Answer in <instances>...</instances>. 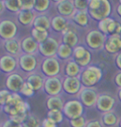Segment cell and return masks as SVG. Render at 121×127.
I'll return each mask as SVG.
<instances>
[{"mask_svg": "<svg viewBox=\"0 0 121 127\" xmlns=\"http://www.w3.org/2000/svg\"><path fill=\"white\" fill-rule=\"evenodd\" d=\"M2 44L6 54L12 55V56L17 58H18L19 55L22 54L20 40H17V38L7 40H2Z\"/></svg>", "mask_w": 121, "mask_h": 127, "instance_id": "19", "label": "cell"}, {"mask_svg": "<svg viewBox=\"0 0 121 127\" xmlns=\"http://www.w3.org/2000/svg\"><path fill=\"white\" fill-rule=\"evenodd\" d=\"M35 0H29V1H23L18 0V6L20 11H32L34 9Z\"/></svg>", "mask_w": 121, "mask_h": 127, "instance_id": "39", "label": "cell"}, {"mask_svg": "<svg viewBox=\"0 0 121 127\" xmlns=\"http://www.w3.org/2000/svg\"><path fill=\"white\" fill-rule=\"evenodd\" d=\"M32 27L44 29L49 32V30L51 29V18H49V17L45 13L37 14L34 20Z\"/></svg>", "mask_w": 121, "mask_h": 127, "instance_id": "25", "label": "cell"}, {"mask_svg": "<svg viewBox=\"0 0 121 127\" xmlns=\"http://www.w3.org/2000/svg\"><path fill=\"white\" fill-rule=\"evenodd\" d=\"M85 127H102V123L100 121L93 120V121H87Z\"/></svg>", "mask_w": 121, "mask_h": 127, "instance_id": "46", "label": "cell"}, {"mask_svg": "<svg viewBox=\"0 0 121 127\" xmlns=\"http://www.w3.org/2000/svg\"><path fill=\"white\" fill-rule=\"evenodd\" d=\"M82 88L79 77H64L63 78V91L69 95L78 94Z\"/></svg>", "mask_w": 121, "mask_h": 127, "instance_id": "14", "label": "cell"}, {"mask_svg": "<svg viewBox=\"0 0 121 127\" xmlns=\"http://www.w3.org/2000/svg\"><path fill=\"white\" fill-rule=\"evenodd\" d=\"M25 82V78L21 73L14 72L7 76L5 79V87L6 89L12 93H19Z\"/></svg>", "mask_w": 121, "mask_h": 127, "instance_id": "11", "label": "cell"}, {"mask_svg": "<svg viewBox=\"0 0 121 127\" xmlns=\"http://www.w3.org/2000/svg\"><path fill=\"white\" fill-rule=\"evenodd\" d=\"M22 53L29 55H36L39 53V44L31 35H27L20 40Z\"/></svg>", "mask_w": 121, "mask_h": 127, "instance_id": "18", "label": "cell"}, {"mask_svg": "<svg viewBox=\"0 0 121 127\" xmlns=\"http://www.w3.org/2000/svg\"><path fill=\"white\" fill-rule=\"evenodd\" d=\"M18 26L13 20L4 18L0 20V40H7L16 38Z\"/></svg>", "mask_w": 121, "mask_h": 127, "instance_id": "4", "label": "cell"}, {"mask_svg": "<svg viewBox=\"0 0 121 127\" xmlns=\"http://www.w3.org/2000/svg\"><path fill=\"white\" fill-rule=\"evenodd\" d=\"M18 66V59L12 55L5 54L0 57V71L6 74L16 72Z\"/></svg>", "mask_w": 121, "mask_h": 127, "instance_id": "13", "label": "cell"}, {"mask_svg": "<svg viewBox=\"0 0 121 127\" xmlns=\"http://www.w3.org/2000/svg\"><path fill=\"white\" fill-rule=\"evenodd\" d=\"M5 10H6V7H5L4 5V1L3 0H0V16L4 13Z\"/></svg>", "mask_w": 121, "mask_h": 127, "instance_id": "49", "label": "cell"}, {"mask_svg": "<svg viewBox=\"0 0 121 127\" xmlns=\"http://www.w3.org/2000/svg\"><path fill=\"white\" fill-rule=\"evenodd\" d=\"M0 127H23V126H22V124L15 122V121H12L11 119H7V120L0 123Z\"/></svg>", "mask_w": 121, "mask_h": 127, "instance_id": "44", "label": "cell"}, {"mask_svg": "<svg viewBox=\"0 0 121 127\" xmlns=\"http://www.w3.org/2000/svg\"><path fill=\"white\" fill-rule=\"evenodd\" d=\"M1 109H2V106L1 105H0V110H1Z\"/></svg>", "mask_w": 121, "mask_h": 127, "instance_id": "53", "label": "cell"}, {"mask_svg": "<svg viewBox=\"0 0 121 127\" xmlns=\"http://www.w3.org/2000/svg\"><path fill=\"white\" fill-rule=\"evenodd\" d=\"M35 90L32 88V87L28 83L25 82L24 84L22 85V87L21 88L19 92V94L21 96H23L25 97H31L35 95Z\"/></svg>", "mask_w": 121, "mask_h": 127, "instance_id": "37", "label": "cell"}, {"mask_svg": "<svg viewBox=\"0 0 121 127\" xmlns=\"http://www.w3.org/2000/svg\"><path fill=\"white\" fill-rule=\"evenodd\" d=\"M62 35V40L61 42L64 43L65 45H68L69 46L74 48L76 47L78 43V35H77V32L74 31L73 29L70 28L69 27L65 30L64 32L61 33Z\"/></svg>", "mask_w": 121, "mask_h": 127, "instance_id": "22", "label": "cell"}, {"mask_svg": "<svg viewBox=\"0 0 121 127\" xmlns=\"http://www.w3.org/2000/svg\"><path fill=\"white\" fill-rule=\"evenodd\" d=\"M62 111L64 113V117H66L69 121L73 120V119L82 116L83 111H84V106L78 99H71L64 102Z\"/></svg>", "mask_w": 121, "mask_h": 127, "instance_id": "3", "label": "cell"}, {"mask_svg": "<svg viewBox=\"0 0 121 127\" xmlns=\"http://www.w3.org/2000/svg\"><path fill=\"white\" fill-rule=\"evenodd\" d=\"M119 126H120V127H121V120L119 121Z\"/></svg>", "mask_w": 121, "mask_h": 127, "instance_id": "52", "label": "cell"}, {"mask_svg": "<svg viewBox=\"0 0 121 127\" xmlns=\"http://www.w3.org/2000/svg\"><path fill=\"white\" fill-rule=\"evenodd\" d=\"M3 1L6 10H7L8 12L16 14L18 12H20V8L18 6V0H3Z\"/></svg>", "mask_w": 121, "mask_h": 127, "instance_id": "36", "label": "cell"}, {"mask_svg": "<svg viewBox=\"0 0 121 127\" xmlns=\"http://www.w3.org/2000/svg\"><path fill=\"white\" fill-rule=\"evenodd\" d=\"M103 76L102 69L97 65H89L82 68L79 75V79L82 87L92 88L101 80Z\"/></svg>", "mask_w": 121, "mask_h": 127, "instance_id": "1", "label": "cell"}, {"mask_svg": "<svg viewBox=\"0 0 121 127\" xmlns=\"http://www.w3.org/2000/svg\"><path fill=\"white\" fill-rule=\"evenodd\" d=\"M37 13L34 10L32 11H20L16 14L17 22L23 27H32L34 20L36 18Z\"/></svg>", "mask_w": 121, "mask_h": 127, "instance_id": "20", "label": "cell"}, {"mask_svg": "<svg viewBox=\"0 0 121 127\" xmlns=\"http://www.w3.org/2000/svg\"><path fill=\"white\" fill-rule=\"evenodd\" d=\"M52 2L49 0H35L34 11L37 14H42L49 9Z\"/></svg>", "mask_w": 121, "mask_h": 127, "instance_id": "32", "label": "cell"}, {"mask_svg": "<svg viewBox=\"0 0 121 127\" xmlns=\"http://www.w3.org/2000/svg\"><path fill=\"white\" fill-rule=\"evenodd\" d=\"M68 27H69L68 18H65V17L60 16L59 14L51 18V29L55 32L62 33Z\"/></svg>", "mask_w": 121, "mask_h": 127, "instance_id": "24", "label": "cell"}, {"mask_svg": "<svg viewBox=\"0 0 121 127\" xmlns=\"http://www.w3.org/2000/svg\"><path fill=\"white\" fill-rule=\"evenodd\" d=\"M116 12L117 14L119 15V17H121V4L120 3H118L117 7H116Z\"/></svg>", "mask_w": 121, "mask_h": 127, "instance_id": "50", "label": "cell"}, {"mask_svg": "<svg viewBox=\"0 0 121 127\" xmlns=\"http://www.w3.org/2000/svg\"><path fill=\"white\" fill-rule=\"evenodd\" d=\"M24 100L22 99V96L19 93H12L10 97L7 100V103L2 106V110L5 113H7L10 109L15 107L16 106H17L18 104H20L22 101H23Z\"/></svg>", "mask_w": 121, "mask_h": 127, "instance_id": "30", "label": "cell"}, {"mask_svg": "<svg viewBox=\"0 0 121 127\" xmlns=\"http://www.w3.org/2000/svg\"><path fill=\"white\" fill-rule=\"evenodd\" d=\"M77 26L80 27H87L89 24V15L87 11H77L76 10L74 14L70 18Z\"/></svg>", "mask_w": 121, "mask_h": 127, "instance_id": "26", "label": "cell"}, {"mask_svg": "<svg viewBox=\"0 0 121 127\" xmlns=\"http://www.w3.org/2000/svg\"><path fill=\"white\" fill-rule=\"evenodd\" d=\"M115 83L118 86V87H119V88H121V71L118 73H116V75H115Z\"/></svg>", "mask_w": 121, "mask_h": 127, "instance_id": "47", "label": "cell"}, {"mask_svg": "<svg viewBox=\"0 0 121 127\" xmlns=\"http://www.w3.org/2000/svg\"><path fill=\"white\" fill-rule=\"evenodd\" d=\"M73 48L60 42L56 57L59 60L68 61V60L73 59Z\"/></svg>", "mask_w": 121, "mask_h": 127, "instance_id": "28", "label": "cell"}, {"mask_svg": "<svg viewBox=\"0 0 121 127\" xmlns=\"http://www.w3.org/2000/svg\"><path fill=\"white\" fill-rule=\"evenodd\" d=\"M117 94H118V96H119L120 100L121 101V88L118 89V92H117Z\"/></svg>", "mask_w": 121, "mask_h": 127, "instance_id": "51", "label": "cell"}, {"mask_svg": "<svg viewBox=\"0 0 121 127\" xmlns=\"http://www.w3.org/2000/svg\"><path fill=\"white\" fill-rule=\"evenodd\" d=\"M63 70L64 72L65 77H71V78L79 77L80 73L82 72L81 67L73 59L66 61Z\"/></svg>", "mask_w": 121, "mask_h": 127, "instance_id": "23", "label": "cell"}, {"mask_svg": "<svg viewBox=\"0 0 121 127\" xmlns=\"http://www.w3.org/2000/svg\"><path fill=\"white\" fill-rule=\"evenodd\" d=\"M47 117L50 119L51 121H53L54 122H55L57 125H59L61 122H63L64 118V113L62 111L59 110H51V111H48L47 112Z\"/></svg>", "mask_w": 121, "mask_h": 127, "instance_id": "33", "label": "cell"}, {"mask_svg": "<svg viewBox=\"0 0 121 127\" xmlns=\"http://www.w3.org/2000/svg\"><path fill=\"white\" fill-rule=\"evenodd\" d=\"M69 125L71 127H85L87 125V121L83 116H80L78 118L69 121Z\"/></svg>", "mask_w": 121, "mask_h": 127, "instance_id": "41", "label": "cell"}, {"mask_svg": "<svg viewBox=\"0 0 121 127\" xmlns=\"http://www.w3.org/2000/svg\"><path fill=\"white\" fill-rule=\"evenodd\" d=\"M105 50L110 54L118 55L121 51V35H110L107 36L104 45Z\"/></svg>", "mask_w": 121, "mask_h": 127, "instance_id": "21", "label": "cell"}, {"mask_svg": "<svg viewBox=\"0 0 121 127\" xmlns=\"http://www.w3.org/2000/svg\"><path fill=\"white\" fill-rule=\"evenodd\" d=\"M23 127H41V122L40 119L36 115L30 112L28 117L25 121V122L22 124Z\"/></svg>", "mask_w": 121, "mask_h": 127, "instance_id": "34", "label": "cell"}, {"mask_svg": "<svg viewBox=\"0 0 121 127\" xmlns=\"http://www.w3.org/2000/svg\"><path fill=\"white\" fill-rule=\"evenodd\" d=\"M112 20L113 18L111 17H107V18L102 19L101 21L98 22V30L105 35H108V27Z\"/></svg>", "mask_w": 121, "mask_h": 127, "instance_id": "38", "label": "cell"}, {"mask_svg": "<svg viewBox=\"0 0 121 127\" xmlns=\"http://www.w3.org/2000/svg\"><path fill=\"white\" fill-rule=\"evenodd\" d=\"M111 12L112 6L110 4V2L107 1V0H100L99 6L97 8L93 10H87L89 17L97 22H100L102 19L110 17Z\"/></svg>", "mask_w": 121, "mask_h": 127, "instance_id": "9", "label": "cell"}, {"mask_svg": "<svg viewBox=\"0 0 121 127\" xmlns=\"http://www.w3.org/2000/svg\"><path fill=\"white\" fill-rule=\"evenodd\" d=\"M54 6L59 15L65 17V18H71L76 11L73 0L56 1L54 2Z\"/></svg>", "mask_w": 121, "mask_h": 127, "instance_id": "15", "label": "cell"}, {"mask_svg": "<svg viewBox=\"0 0 121 127\" xmlns=\"http://www.w3.org/2000/svg\"><path fill=\"white\" fill-rule=\"evenodd\" d=\"M115 65L121 71V51L118 55H116V57H115Z\"/></svg>", "mask_w": 121, "mask_h": 127, "instance_id": "48", "label": "cell"}, {"mask_svg": "<svg viewBox=\"0 0 121 127\" xmlns=\"http://www.w3.org/2000/svg\"><path fill=\"white\" fill-rule=\"evenodd\" d=\"M97 92L92 88L82 87V89L77 94L78 100L82 103L83 106L87 107H92L96 106L98 99Z\"/></svg>", "mask_w": 121, "mask_h": 127, "instance_id": "12", "label": "cell"}, {"mask_svg": "<svg viewBox=\"0 0 121 127\" xmlns=\"http://www.w3.org/2000/svg\"><path fill=\"white\" fill-rule=\"evenodd\" d=\"M92 53L83 45H77L73 48V60L80 66L81 68L88 67L92 61Z\"/></svg>", "mask_w": 121, "mask_h": 127, "instance_id": "7", "label": "cell"}, {"mask_svg": "<svg viewBox=\"0 0 121 127\" xmlns=\"http://www.w3.org/2000/svg\"><path fill=\"white\" fill-rule=\"evenodd\" d=\"M73 4L77 11H87L88 9L87 0H73Z\"/></svg>", "mask_w": 121, "mask_h": 127, "instance_id": "40", "label": "cell"}, {"mask_svg": "<svg viewBox=\"0 0 121 127\" xmlns=\"http://www.w3.org/2000/svg\"><path fill=\"white\" fill-rule=\"evenodd\" d=\"M102 125L105 126H115L116 124L119 123V119H118L116 114L113 111L103 113L101 116V121Z\"/></svg>", "mask_w": 121, "mask_h": 127, "instance_id": "31", "label": "cell"}, {"mask_svg": "<svg viewBox=\"0 0 121 127\" xmlns=\"http://www.w3.org/2000/svg\"><path fill=\"white\" fill-rule=\"evenodd\" d=\"M107 35L99 30H92L86 35V44L90 49L97 50L104 47Z\"/></svg>", "mask_w": 121, "mask_h": 127, "instance_id": "6", "label": "cell"}, {"mask_svg": "<svg viewBox=\"0 0 121 127\" xmlns=\"http://www.w3.org/2000/svg\"><path fill=\"white\" fill-rule=\"evenodd\" d=\"M115 104V100L111 95L108 93H102L98 96V99L96 104V107L102 114L112 111Z\"/></svg>", "mask_w": 121, "mask_h": 127, "instance_id": "16", "label": "cell"}, {"mask_svg": "<svg viewBox=\"0 0 121 127\" xmlns=\"http://www.w3.org/2000/svg\"><path fill=\"white\" fill-rule=\"evenodd\" d=\"M40 69L45 78L59 77L62 71V66L57 57L44 58L40 62Z\"/></svg>", "mask_w": 121, "mask_h": 127, "instance_id": "2", "label": "cell"}, {"mask_svg": "<svg viewBox=\"0 0 121 127\" xmlns=\"http://www.w3.org/2000/svg\"><path fill=\"white\" fill-rule=\"evenodd\" d=\"M25 80L31 86L35 92H38V91L43 90L45 77L42 74L41 72L35 71V72L28 73L25 78Z\"/></svg>", "mask_w": 121, "mask_h": 127, "instance_id": "17", "label": "cell"}, {"mask_svg": "<svg viewBox=\"0 0 121 127\" xmlns=\"http://www.w3.org/2000/svg\"><path fill=\"white\" fill-rule=\"evenodd\" d=\"M43 91L49 96H59L63 91V79L59 76L45 78Z\"/></svg>", "mask_w": 121, "mask_h": 127, "instance_id": "10", "label": "cell"}, {"mask_svg": "<svg viewBox=\"0 0 121 127\" xmlns=\"http://www.w3.org/2000/svg\"><path fill=\"white\" fill-rule=\"evenodd\" d=\"M29 114H18V115L9 116V119H11L12 121H15V122H17V123L22 124H22L25 122V121L26 120V118L28 117Z\"/></svg>", "mask_w": 121, "mask_h": 127, "instance_id": "43", "label": "cell"}, {"mask_svg": "<svg viewBox=\"0 0 121 127\" xmlns=\"http://www.w3.org/2000/svg\"><path fill=\"white\" fill-rule=\"evenodd\" d=\"M18 66L24 73H31L36 71L37 68L39 67L38 59L36 55H29L22 53L18 56Z\"/></svg>", "mask_w": 121, "mask_h": 127, "instance_id": "5", "label": "cell"}, {"mask_svg": "<svg viewBox=\"0 0 121 127\" xmlns=\"http://www.w3.org/2000/svg\"><path fill=\"white\" fill-rule=\"evenodd\" d=\"M110 35H121V23L113 19L108 27V36Z\"/></svg>", "mask_w": 121, "mask_h": 127, "instance_id": "35", "label": "cell"}, {"mask_svg": "<svg viewBox=\"0 0 121 127\" xmlns=\"http://www.w3.org/2000/svg\"><path fill=\"white\" fill-rule=\"evenodd\" d=\"M31 36L38 43V44H41V43L45 42L49 35V32L46 31L44 29L36 28V27H31Z\"/></svg>", "mask_w": 121, "mask_h": 127, "instance_id": "29", "label": "cell"}, {"mask_svg": "<svg viewBox=\"0 0 121 127\" xmlns=\"http://www.w3.org/2000/svg\"><path fill=\"white\" fill-rule=\"evenodd\" d=\"M41 127H58V125L50 119L46 117L41 121Z\"/></svg>", "mask_w": 121, "mask_h": 127, "instance_id": "45", "label": "cell"}, {"mask_svg": "<svg viewBox=\"0 0 121 127\" xmlns=\"http://www.w3.org/2000/svg\"><path fill=\"white\" fill-rule=\"evenodd\" d=\"M45 106L48 111L51 110H59L62 111L64 108V102L60 96H48L45 101Z\"/></svg>", "mask_w": 121, "mask_h": 127, "instance_id": "27", "label": "cell"}, {"mask_svg": "<svg viewBox=\"0 0 121 127\" xmlns=\"http://www.w3.org/2000/svg\"><path fill=\"white\" fill-rule=\"evenodd\" d=\"M12 93H11L7 89L0 90V105L3 106L7 103V101L8 100V98L10 97Z\"/></svg>", "mask_w": 121, "mask_h": 127, "instance_id": "42", "label": "cell"}, {"mask_svg": "<svg viewBox=\"0 0 121 127\" xmlns=\"http://www.w3.org/2000/svg\"><path fill=\"white\" fill-rule=\"evenodd\" d=\"M60 42L54 36H49L45 42L39 44V53L44 58L56 57Z\"/></svg>", "mask_w": 121, "mask_h": 127, "instance_id": "8", "label": "cell"}]
</instances>
